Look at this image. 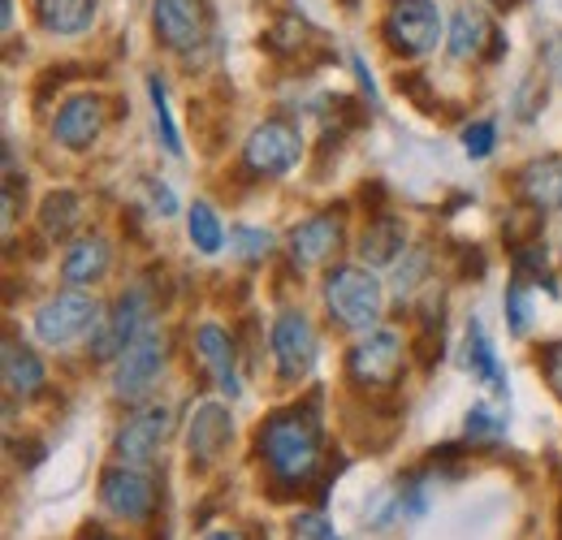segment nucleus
I'll return each mask as SVG.
<instances>
[{
    "mask_svg": "<svg viewBox=\"0 0 562 540\" xmlns=\"http://www.w3.org/2000/svg\"><path fill=\"white\" fill-rule=\"evenodd\" d=\"M195 350H200L204 368L212 372L216 390H221L225 398H238V394H243V385H238V368H234V338H229L221 325H200V334H195Z\"/></svg>",
    "mask_w": 562,
    "mask_h": 540,
    "instance_id": "nucleus-16",
    "label": "nucleus"
},
{
    "mask_svg": "<svg viewBox=\"0 0 562 540\" xmlns=\"http://www.w3.org/2000/svg\"><path fill=\"white\" fill-rule=\"evenodd\" d=\"M502 428H506V419L493 415L490 406H472L468 410V437H497Z\"/></svg>",
    "mask_w": 562,
    "mask_h": 540,
    "instance_id": "nucleus-30",
    "label": "nucleus"
},
{
    "mask_svg": "<svg viewBox=\"0 0 562 540\" xmlns=\"http://www.w3.org/2000/svg\"><path fill=\"white\" fill-rule=\"evenodd\" d=\"M35 18L53 35H82L95 18V0H35Z\"/></svg>",
    "mask_w": 562,
    "mask_h": 540,
    "instance_id": "nucleus-21",
    "label": "nucleus"
},
{
    "mask_svg": "<svg viewBox=\"0 0 562 540\" xmlns=\"http://www.w3.org/2000/svg\"><path fill=\"white\" fill-rule=\"evenodd\" d=\"M403 238H407V234H403V221L376 216V221L363 229V238H359V260H363V265H390V260H398V251L407 247Z\"/></svg>",
    "mask_w": 562,
    "mask_h": 540,
    "instance_id": "nucleus-22",
    "label": "nucleus"
},
{
    "mask_svg": "<svg viewBox=\"0 0 562 540\" xmlns=\"http://www.w3.org/2000/svg\"><path fill=\"white\" fill-rule=\"evenodd\" d=\"M147 191H151V200H156V212H160V216H173V212H178V203H173V191H169V187L147 182Z\"/></svg>",
    "mask_w": 562,
    "mask_h": 540,
    "instance_id": "nucleus-33",
    "label": "nucleus"
},
{
    "mask_svg": "<svg viewBox=\"0 0 562 540\" xmlns=\"http://www.w3.org/2000/svg\"><path fill=\"white\" fill-rule=\"evenodd\" d=\"M490 44H497V31L490 26V18L481 9H472V4H463L454 13V22H450V40H446L450 57L454 61H476V57H490Z\"/></svg>",
    "mask_w": 562,
    "mask_h": 540,
    "instance_id": "nucleus-17",
    "label": "nucleus"
},
{
    "mask_svg": "<svg viewBox=\"0 0 562 540\" xmlns=\"http://www.w3.org/2000/svg\"><path fill=\"white\" fill-rule=\"evenodd\" d=\"M338 243H342V216L321 212V216H312V221L290 229V260L299 269H312V265L329 260L338 251Z\"/></svg>",
    "mask_w": 562,
    "mask_h": 540,
    "instance_id": "nucleus-15",
    "label": "nucleus"
},
{
    "mask_svg": "<svg viewBox=\"0 0 562 540\" xmlns=\"http://www.w3.org/2000/svg\"><path fill=\"white\" fill-rule=\"evenodd\" d=\"M95 540H117V537H95Z\"/></svg>",
    "mask_w": 562,
    "mask_h": 540,
    "instance_id": "nucleus-36",
    "label": "nucleus"
},
{
    "mask_svg": "<svg viewBox=\"0 0 562 540\" xmlns=\"http://www.w3.org/2000/svg\"><path fill=\"white\" fill-rule=\"evenodd\" d=\"M44 381H48V372H44L40 355L22 341H4V390L13 398H35L44 390Z\"/></svg>",
    "mask_w": 562,
    "mask_h": 540,
    "instance_id": "nucleus-18",
    "label": "nucleus"
},
{
    "mask_svg": "<svg viewBox=\"0 0 562 540\" xmlns=\"http://www.w3.org/2000/svg\"><path fill=\"white\" fill-rule=\"evenodd\" d=\"M528 312H532V299L524 290V281H515L506 290V316H510V334H528Z\"/></svg>",
    "mask_w": 562,
    "mask_h": 540,
    "instance_id": "nucleus-28",
    "label": "nucleus"
},
{
    "mask_svg": "<svg viewBox=\"0 0 562 540\" xmlns=\"http://www.w3.org/2000/svg\"><path fill=\"white\" fill-rule=\"evenodd\" d=\"M169 432H173V410L169 406H147L139 415H131L126 428L117 432V459L131 463V468L151 463Z\"/></svg>",
    "mask_w": 562,
    "mask_h": 540,
    "instance_id": "nucleus-12",
    "label": "nucleus"
},
{
    "mask_svg": "<svg viewBox=\"0 0 562 540\" xmlns=\"http://www.w3.org/2000/svg\"><path fill=\"white\" fill-rule=\"evenodd\" d=\"M187 229H191V243H195L204 256H216V251H221V243H225L221 221H216V212H212L209 203H195V207L187 212Z\"/></svg>",
    "mask_w": 562,
    "mask_h": 540,
    "instance_id": "nucleus-25",
    "label": "nucleus"
},
{
    "mask_svg": "<svg viewBox=\"0 0 562 540\" xmlns=\"http://www.w3.org/2000/svg\"><path fill=\"white\" fill-rule=\"evenodd\" d=\"M316 355H321V338L312 320L303 312H281L273 325V363L281 381H303L316 368Z\"/></svg>",
    "mask_w": 562,
    "mask_h": 540,
    "instance_id": "nucleus-8",
    "label": "nucleus"
},
{
    "mask_svg": "<svg viewBox=\"0 0 562 540\" xmlns=\"http://www.w3.org/2000/svg\"><path fill=\"white\" fill-rule=\"evenodd\" d=\"M82 221V200L74 191H53L48 200L40 203V234L44 238H70L74 225Z\"/></svg>",
    "mask_w": 562,
    "mask_h": 540,
    "instance_id": "nucleus-23",
    "label": "nucleus"
},
{
    "mask_svg": "<svg viewBox=\"0 0 562 540\" xmlns=\"http://www.w3.org/2000/svg\"><path fill=\"white\" fill-rule=\"evenodd\" d=\"M519 195L532 207H541V212L562 207V156H546V160L528 165L519 173Z\"/></svg>",
    "mask_w": 562,
    "mask_h": 540,
    "instance_id": "nucleus-20",
    "label": "nucleus"
},
{
    "mask_svg": "<svg viewBox=\"0 0 562 540\" xmlns=\"http://www.w3.org/2000/svg\"><path fill=\"white\" fill-rule=\"evenodd\" d=\"M147 316H151V299H147V290H143V285H131V290L117 299V307L109 312V320L95 329L91 355H95V359H113V355H122V350L151 325Z\"/></svg>",
    "mask_w": 562,
    "mask_h": 540,
    "instance_id": "nucleus-11",
    "label": "nucleus"
},
{
    "mask_svg": "<svg viewBox=\"0 0 562 540\" xmlns=\"http://www.w3.org/2000/svg\"><path fill=\"white\" fill-rule=\"evenodd\" d=\"M256 446L278 480L303 484L321 463V419L307 410H278L273 419H265Z\"/></svg>",
    "mask_w": 562,
    "mask_h": 540,
    "instance_id": "nucleus-1",
    "label": "nucleus"
},
{
    "mask_svg": "<svg viewBox=\"0 0 562 540\" xmlns=\"http://www.w3.org/2000/svg\"><path fill=\"white\" fill-rule=\"evenodd\" d=\"M109 265H113V247L100 234H91V238H78L70 251H66L61 277L70 285H91V281H100L109 272Z\"/></svg>",
    "mask_w": 562,
    "mask_h": 540,
    "instance_id": "nucleus-19",
    "label": "nucleus"
},
{
    "mask_svg": "<svg viewBox=\"0 0 562 540\" xmlns=\"http://www.w3.org/2000/svg\"><path fill=\"white\" fill-rule=\"evenodd\" d=\"M493 4H502V9H510V4H515V0H493Z\"/></svg>",
    "mask_w": 562,
    "mask_h": 540,
    "instance_id": "nucleus-35",
    "label": "nucleus"
},
{
    "mask_svg": "<svg viewBox=\"0 0 562 540\" xmlns=\"http://www.w3.org/2000/svg\"><path fill=\"white\" fill-rule=\"evenodd\" d=\"M160 368H165V334L156 325H147L139 338L122 350V359H117L113 394L122 403H139V398L151 394V385L160 381Z\"/></svg>",
    "mask_w": 562,
    "mask_h": 540,
    "instance_id": "nucleus-4",
    "label": "nucleus"
},
{
    "mask_svg": "<svg viewBox=\"0 0 562 540\" xmlns=\"http://www.w3.org/2000/svg\"><path fill=\"white\" fill-rule=\"evenodd\" d=\"M100 502L109 515L126 519V524H147L151 506H156V480L139 468H109L100 475Z\"/></svg>",
    "mask_w": 562,
    "mask_h": 540,
    "instance_id": "nucleus-9",
    "label": "nucleus"
},
{
    "mask_svg": "<svg viewBox=\"0 0 562 540\" xmlns=\"http://www.w3.org/2000/svg\"><path fill=\"white\" fill-rule=\"evenodd\" d=\"M234 238H238V256H247V260H260V256L273 251V234L269 229L243 225V229H234Z\"/></svg>",
    "mask_w": 562,
    "mask_h": 540,
    "instance_id": "nucleus-27",
    "label": "nucleus"
},
{
    "mask_svg": "<svg viewBox=\"0 0 562 540\" xmlns=\"http://www.w3.org/2000/svg\"><path fill=\"white\" fill-rule=\"evenodd\" d=\"M147 95H151V117H156V131H160V143L169 156H182V138H178V126L169 117V95H165V82L151 74L147 78Z\"/></svg>",
    "mask_w": 562,
    "mask_h": 540,
    "instance_id": "nucleus-26",
    "label": "nucleus"
},
{
    "mask_svg": "<svg viewBox=\"0 0 562 540\" xmlns=\"http://www.w3.org/2000/svg\"><path fill=\"white\" fill-rule=\"evenodd\" d=\"M204 540H247V532H238V528H221V532H209Z\"/></svg>",
    "mask_w": 562,
    "mask_h": 540,
    "instance_id": "nucleus-34",
    "label": "nucleus"
},
{
    "mask_svg": "<svg viewBox=\"0 0 562 540\" xmlns=\"http://www.w3.org/2000/svg\"><path fill=\"white\" fill-rule=\"evenodd\" d=\"M234 437V419L229 410L216 403H204L191 410V428H187V446H191V468H212L225 446Z\"/></svg>",
    "mask_w": 562,
    "mask_h": 540,
    "instance_id": "nucleus-13",
    "label": "nucleus"
},
{
    "mask_svg": "<svg viewBox=\"0 0 562 540\" xmlns=\"http://www.w3.org/2000/svg\"><path fill=\"white\" fill-rule=\"evenodd\" d=\"M541 368H546V376H550L554 394L562 398V341H554V346H546V355H541Z\"/></svg>",
    "mask_w": 562,
    "mask_h": 540,
    "instance_id": "nucleus-32",
    "label": "nucleus"
},
{
    "mask_svg": "<svg viewBox=\"0 0 562 540\" xmlns=\"http://www.w3.org/2000/svg\"><path fill=\"white\" fill-rule=\"evenodd\" d=\"M299 131L285 122V117H273V122H265V126H256L251 138H247V147H243V169L251 173V178H278L285 169H294V160H299Z\"/></svg>",
    "mask_w": 562,
    "mask_h": 540,
    "instance_id": "nucleus-6",
    "label": "nucleus"
},
{
    "mask_svg": "<svg viewBox=\"0 0 562 540\" xmlns=\"http://www.w3.org/2000/svg\"><path fill=\"white\" fill-rule=\"evenodd\" d=\"M294 540H342V537L334 532L329 519H321V515H299V519H294Z\"/></svg>",
    "mask_w": 562,
    "mask_h": 540,
    "instance_id": "nucleus-31",
    "label": "nucleus"
},
{
    "mask_svg": "<svg viewBox=\"0 0 562 540\" xmlns=\"http://www.w3.org/2000/svg\"><path fill=\"white\" fill-rule=\"evenodd\" d=\"M100 325V303L82 290H66L57 299H48L40 312H35V338L48 341V346H66L78 341L82 334H91Z\"/></svg>",
    "mask_w": 562,
    "mask_h": 540,
    "instance_id": "nucleus-5",
    "label": "nucleus"
},
{
    "mask_svg": "<svg viewBox=\"0 0 562 540\" xmlns=\"http://www.w3.org/2000/svg\"><path fill=\"white\" fill-rule=\"evenodd\" d=\"M398 368H403V338L394 329L368 334L347 355V376H351L355 385H368V390H390Z\"/></svg>",
    "mask_w": 562,
    "mask_h": 540,
    "instance_id": "nucleus-7",
    "label": "nucleus"
},
{
    "mask_svg": "<svg viewBox=\"0 0 562 540\" xmlns=\"http://www.w3.org/2000/svg\"><path fill=\"white\" fill-rule=\"evenodd\" d=\"M109 126V109H104V100H95V95H74L66 100V109L57 113V122H53V138L61 143V147H70V151H82V147H91L100 131Z\"/></svg>",
    "mask_w": 562,
    "mask_h": 540,
    "instance_id": "nucleus-14",
    "label": "nucleus"
},
{
    "mask_svg": "<svg viewBox=\"0 0 562 540\" xmlns=\"http://www.w3.org/2000/svg\"><path fill=\"white\" fill-rule=\"evenodd\" d=\"M381 31H385V44H390L394 53H403V57H424V53H432L437 40H441L437 4H432V0H394L390 13H385V22H381Z\"/></svg>",
    "mask_w": 562,
    "mask_h": 540,
    "instance_id": "nucleus-3",
    "label": "nucleus"
},
{
    "mask_svg": "<svg viewBox=\"0 0 562 540\" xmlns=\"http://www.w3.org/2000/svg\"><path fill=\"white\" fill-rule=\"evenodd\" d=\"M493 135H497V131H493V122H476V126H468V131H463V151H468L472 160H485V156L493 151Z\"/></svg>",
    "mask_w": 562,
    "mask_h": 540,
    "instance_id": "nucleus-29",
    "label": "nucleus"
},
{
    "mask_svg": "<svg viewBox=\"0 0 562 540\" xmlns=\"http://www.w3.org/2000/svg\"><path fill=\"white\" fill-rule=\"evenodd\" d=\"M381 281L363 269H334L325 277V303H329V316L355 329V334H368L376 320H381Z\"/></svg>",
    "mask_w": 562,
    "mask_h": 540,
    "instance_id": "nucleus-2",
    "label": "nucleus"
},
{
    "mask_svg": "<svg viewBox=\"0 0 562 540\" xmlns=\"http://www.w3.org/2000/svg\"><path fill=\"white\" fill-rule=\"evenodd\" d=\"M468 368H472L476 381H485L490 390L506 394V372H502V363H497V355H493V346H490V338H485V325H481V320L468 325Z\"/></svg>",
    "mask_w": 562,
    "mask_h": 540,
    "instance_id": "nucleus-24",
    "label": "nucleus"
},
{
    "mask_svg": "<svg viewBox=\"0 0 562 540\" xmlns=\"http://www.w3.org/2000/svg\"><path fill=\"white\" fill-rule=\"evenodd\" d=\"M156 40L173 53H191L209 40V0H156L151 4Z\"/></svg>",
    "mask_w": 562,
    "mask_h": 540,
    "instance_id": "nucleus-10",
    "label": "nucleus"
}]
</instances>
